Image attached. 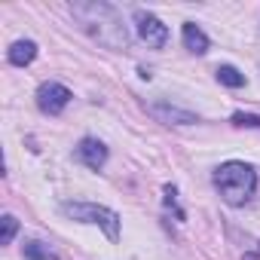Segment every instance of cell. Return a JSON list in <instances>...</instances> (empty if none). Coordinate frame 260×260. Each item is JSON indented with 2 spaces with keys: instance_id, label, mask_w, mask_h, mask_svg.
<instances>
[{
  "instance_id": "cell-10",
  "label": "cell",
  "mask_w": 260,
  "mask_h": 260,
  "mask_svg": "<svg viewBox=\"0 0 260 260\" xmlns=\"http://www.w3.org/2000/svg\"><path fill=\"white\" fill-rule=\"evenodd\" d=\"M214 74H217V83H223V86H230V89H239V86H245V74H239L233 64H220Z\"/></svg>"
},
{
  "instance_id": "cell-3",
  "label": "cell",
  "mask_w": 260,
  "mask_h": 260,
  "mask_svg": "<svg viewBox=\"0 0 260 260\" xmlns=\"http://www.w3.org/2000/svg\"><path fill=\"white\" fill-rule=\"evenodd\" d=\"M61 211H64L68 217H74V220H83V223H95V226H101L104 236L113 239V242L119 239V214L110 211V208H104V205H92V202H64Z\"/></svg>"
},
{
  "instance_id": "cell-12",
  "label": "cell",
  "mask_w": 260,
  "mask_h": 260,
  "mask_svg": "<svg viewBox=\"0 0 260 260\" xmlns=\"http://www.w3.org/2000/svg\"><path fill=\"white\" fill-rule=\"evenodd\" d=\"M0 223H4V230H0V242L10 245V242L16 239V233H19V220H16L13 214H4V220H0Z\"/></svg>"
},
{
  "instance_id": "cell-13",
  "label": "cell",
  "mask_w": 260,
  "mask_h": 260,
  "mask_svg": "<svg viewBox=\"0 0 260 260\" xmlns=\"http://www.w3.org/2000/svg\"><path fill=\"white\" fill-rule=\"evenodd\" d=\"M233 125H239V128H260V116L245 113V110H236L233 113Z\"/></svg>"
},
{
  "instance_id": "cell-2",
  "label": "cell",
  "mask_w": 260,
  "mask_h": 260,
  "mask_svg": "<svg viewBox=\"0 0 260 260\" xmlns=\"http://www.w3.org/2000/svg\"><path fill=\"white\" fill-rule=\"evenodd\" d=\"M214 187L217 193L230 202V205H242L251 199L254 187H257V175L248 162H223L214 169Z\"/></svg>"
},
{
  "instance_id": "cell-4",
  "label": "cell",
  "mask_w": 260,
  "mask_h": 260,
  "mask_svg": "<svg viewBox=\"0 0 260 260\" xmlns=\"http://www.w3.org/2000/svg\"><path fill=\"white\" fill-rule=\"evenodd\" d=\"M135 25H138V37L150 46V49H162L169 43V28L153 16V13H138L135 16Z\"/></svg>"
},
{
  "instance_id": "cell-7",
  "label": "cell",
  "mask_w": 260,
  "mask_h": 260,
  "mask_svg": "<svg viewBox=\"0 0 260 260\" xmlns=\"http://www.w3.org/2000/svg\"><path fill=\"white\" fill-rule=\"evenodd\" d=\"M77 159H80L83 166H89V169L98 172V169L107 162V147H104L98 138H83L80 147H77Z\"/></svg>"
},
{
  "instance_id": "cell-11",
  "label": "cell",
  "mask_w": 260,
  "mask_h": 260,
  "mask_svg": "<svg viewBox=\"0 0 260 260\" xmlns=\"http://www.w3.org/2000/svg\"><path fill=\"white\" fill-rule=\"evenodd\" d=\"M25 257L28 260H58L43 242H25Z\"/></svg>"
},
{
  "instance_id": "cell-5",
  "label": "cell",
  "mask_w": 260,
  "mask_h": 260,
  "mask_svg": "<svg viewBox=\"0 0 260 260\" xmlns=\"http://www.w3.org/2000/svg\"><path fill=\"white\" fill-rule=\"evenodd\" d=\"M68 101H71V89L61 86V83H43V86L37 89V107H40L43 113H49V116L61 113V110L68 107Z\"/></svg>"
},
{
  "instance_id": "cell-1",
  "label": "cell",
  "mask_w": 260,
  "mask_h": 260,
  "mask_svg": "<svg viewBox=\"0 0 260 260\" xmlns=\"http://www.w3.org/2000/svg\"><path fill=\"white\" fill-rule=\"evenodd\" d=\"M71 13L98 43H104L110 49H119V46L125 49V43H128L125 25L110 4H74Z\"/></svg>"
},
{
  "instance_id": "cell-6",
  "label": "cell",
  "mask_w": 260,
  "mask_h": 260,
  "mask_svg": "<svg viewBox=\"0 0 260 260\" xmlns=\"http://www.w3.org/2000/svg\"><path fill=\"white\" fill-rule=\"evenodd\" d=\"M147 113H150L153 119L166 122V125H193V122H199L196 113H190V110H184V107H175V104H169V101H150V104H147Z\"/></svg>"
},
{
  "instance_id": "cell-8",
  "label": "cell",
  "mask_w": 260,
  "mask_h": 260,
  "mask_svg": "<svg viewBox=\"0 0 260 260\" xmlns=\"http://www.w3.org/2000/svg\"><path fill=\"white\" fill-rule=\"evenodd\" d=\"M184 46H187L193 55H202V52H208V37H205V31H202L199 25L187 22V25H184Z\"/></svg>"
},
{
  "instance_id": "cell-9",
  "label": "cell",
  "mask_w": 260,
  "mask_h": 260,
  "mask_svg": "<svg viewBox=\"0 0 260 260\" xmlns=\"http://www.w3.org/2000/svg\"><path fill=\"white\" fill-rule=\"evenodd\" d=\"M34 58H37V43H34V40H19V43L10 46V64L25 68V64H31Z\"/></svg>"
}]
</instances>
